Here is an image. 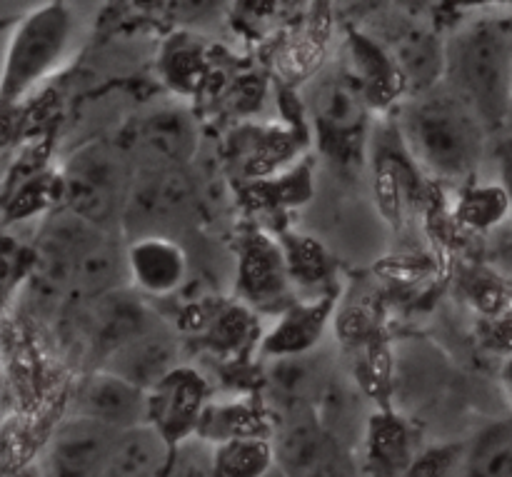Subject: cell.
I'll list each match as a JSON object with an SVG mask.
<instances>
[{
	"instance_id": "cell-1",
	"label": "cell",
	"mask_w": 512,
	"mask_h": 477,
	"mask_svg": "<svg viewBox=\"0 0 512 477\" xmlns=\"http://www.w3.org/2000/svg\"><path fill=\"white\" fill-rule=\"evenodd\" d=\"M443 85L475 113L488 133L510 120L512 30L503 20L480 18L445 43Z\"/></svg>"
},
{
	"instance_id": "cell-2",
	"label": "cell",
	"mask_w": 512,
	"mask_h": 477,
	"mask_svg": "<svg viewBox=\"0 0 512 477\" xmlns=\"http://www.w3.org/2000/svg\"><path fill=\"white\" fill-rule=\"evenodd\" d=\"M400 133L410 155L430 175L458 180L478 168L488 130L458 95L440 83L405 105Z\"/></svg>"
},
{
	"instance_id": "cell-3",
	"label": "cell",
	"mask_w": 512,
	"mask_h": 477,
	"mask_svg": "<svg viewBox=\"0 0 512 477\" xmlns=\"http://www.w3.org/2000/svg\"><path fill=\"white\" fill-rule=\"evenodd\" d=\"M73 35V15L50 3L30 13L10 40L3 70V95L15 98L43 80L65 58Z\"/></svg>"
},
{
	"instance_id": "cell-4",
	"label": "cell",
	"mask_w": 512,
	"mask_h": 477,
	"mask_svg": "<svg viewBox=\"0 0 512 477\" xmlns=\"http://www.w3.org/2000/svg\"><path fill=\"white\" fill-rule=\"evenodd\" d=\"M275 465L285 477H358L340 440L305 410L283 418L273 438Z\"/></svg>"
},
{
	"instance_id": "cell-5",
	"label": "cell",
	"mask_w": 512,
	"mask_h": 477,
	"mask_svg": "<svg viewBox=\"0 0 512 477\" xmlns=\"http://www.w3.org/2000/svg\"><path fill=\"white\" fill-rule=\"evenodd\" d=\"M208 410V385L193 368H175L148 390V428L173 445L198 435Z\"/></svg>"
},
{
	"instance_id": "cell-6",
	"label": "cell",
	"mask_w": 512,
	"mask_h": 477,
	"mask_svg": "<svg viewBox=\"0 0 512 477\" xmlns=\"http://www.w3.org/2000/svg\"><path fill=\"white\" fill-rule=\"evenodd\" d=\"M120 435L118 430L75 415L50 443L45 477H100Z\"/></svg>"
},
{
	"instance_id": "cell-7",
	"label": "cell",
	"mask_w": 512,
	"mask_h": 477,
	"mask_svg": "<svg viewBox=\"0 0 512 477\" xmlns=\"http://www.w3.org/2000/svg\"><path fill=\"white\" fill-rule=\"evenodd\" d=\"M75 408H78V418L95 420L105 428L128 433V430L148 425V390L108 370H98L78 390Z\"/></svg>"
},
{
	"instance_id": "cell-8",
	"label": "cell",
	"mask_w": 512,
	"mask_h": 477,
	"mask_svg": "<svg viewBox=\"0 0 512 477\" xmlns=\"http://www.w3.org/2000/svg\"><path fill=\"white\" fill-rule=\"evenodd\" d=\"M125 273L138 293L165 298L188 278V255L168 235H138L125 248Z\"/></svg>"
},
{
	"instance_id": "cell-9",
	"label": "cell",
	"mask_w": 512,
	"mask_h": 477,
	"mask_svg": "<svg viewBox=\"0 0 512 477\" xmlns=\"http://www.w3.org/2000/svg\"><path fill=\"white\" fill-rule=\"evenodd\" d=\"M175 355H178V348H175L173 335L163 325L155 323L153 328L113 350L103 360L100 370H108L143 390H153L165 375L178 368Z\"/></svg>"
},
{
	"instance_id": "cell-10",
	"label": "cell",
	"mask_w": 512,
	"mask_h": 477,
	"mask_svg": "<svg viewBox=\"0 0 512 477\" xmlns=\"http://www.w3.org/2000/svg\"><path fill=\"white\" fill-rule=\"evenodd\" d=\"M68 185L75 215L98 228L118 208L120 168L105 150H93L75 158Z\"/></svg>"
},
{
	"instance_id": "cell-11",
	"label": "cell",
	"mask_w": 512,
	"mask_h": 477,
	"mask_svg": "<svg viewBox=\"0 0 512 477\" xmlns=\"http://www.w3.org/2000/svg\"><path fill=\"white\" fill-rule=\"evenodd\" d=\"M140 148L158 170H178L198 145L193 118L178 108H163L140 125Z\"/></svg>"
},
{
	"instance_id": "cell-12",
	"label": "cell",
	"mask_w": 512,
	"mask_h": 477,
	"mask_svg": "<svg viewBox=\"0 0 512 477\" xmlns=\"http://www.w3.org/2000/svg\"><path fill=\"white\" fill-rule=\"evenodd\" d=\"M168 458L170 445L145 425L120 435L100 477H165Z\"/></svg>"
},
{
	"instance_id": "cell-13",
	"label": "cell",
	"mask_w": 512,
	"mask_h": 477,
	"mask_svg": "<svg viewBox=\"0 0 512 477\" xmlns=\"http://www.w3.org/2000/svg\"><path fill=\"white\" fill-rule=\"evenodd\" d=\"M458 477H512V418L488 425L470 440Z\"/></svg>"
},
{
	"instance_id": "cell-14",
	"label": "cell",
	"mask_w": 512,
	"mask_h": 477,
	"mask_svg": "<svg viewBox=\"0 0 512 477\" xmlns=\"http://www.w3.org/2000/svg\"><path fill=\"white\" fill-rule=\"evenodd\" d=\"M275 468L273 438L245 435L215 445V477H263Z\"/></svg>"
},
{
	"instance_id": "cell-15",
	"label": "cell",
	"mask_w": 512,
	"mask_h": 477,
	"mask_svg": "<svg viewBox=\"0 0 512 477\" xmlns=\"http://www.w3.org/2000/svg\"><path fill=\"white\" fill-rule=\"evenodd\" d=\"M400 70L405 78L418 85V93L435 88L443 80L445 65V45L435 43L433 35L428 33H410L405 35L395 50Z\"/></svg>"
},
{
	"instance_id": "cell-16",
	"label": "cell",
	"mask_w": 512,
	"mask_h": 477,
	"mask_svg": "<svg viewBox=\"0 0 512 477\" xmlns=\"http://www.w3.org/2000/svg\"><path fill=\"white\" fill-rule=\"evenodd\" d=\"M165 477H215V445L200 435L173 445Z\"/></svg>"
},
{
	"instance_id": "cell-17",
	"label": "cell",
	"mask_w": 512,
	"mask_h": 477,
	"mask_svg": "<svg viewBox=\"0 0 512 477\" xmlns=\"http://www.w3.org/2000/svg\"><path fill=\"white\" fill-rule=\"evenodd\" d=\"M323 310L315 305V308H305V310H295L293 315L285 318V323L275 330L273 340V350L278 353H298L303 350L305 345L313 343L315 338L320 335V328H323Z\"/></svg>"
},
{
	"instance_id": "cell-18",
	"label": "cell",
	"mask_w": 512,
	"mask_h": 477,
	"mask_svg": "<svg viewBox=\"0 0 512 477\" xmlns=\"http://www.w3.org/2000/svg\"><path fill=\"white\" fill-rule=\"evenodd\" d=\"M495 165H498L500 190H503L508 208L512 210V138H503L495 148Z\"/></svg>"
},
{
	"instance_id": "cell-19",
	"label": "cell",
	"mask_w": 512,
	"mask_h": 477,
	"mask_svg": "<svg viewBox=\"0 0 512 477\" xmlns=\"http://www.w3.org/2000/svg\"><path fill=\"white\" fill-rule=\"evenodd\" d=\"M505 385H508V393L512 398V358L508 360V365H505Z\"/></svg>"
},
{
	"instance_id": "cell-20",
	"label": "cell",
	"mask_w": 512,
	"mask_h": 477,
	"mask_svg": "<svg viewBox=\"0 0 512 477\" xmlns=\"http://www.w3.org/2000/svg\"><path fill=\"white\" fill-rule=\"evenodd\" d=\"M263 477H285L283 473H280V470H278V465H275V468L273 470H270V473L268 475H263Z\"/></svg>"
},
{
	"instance_id": "cell-21",
	"label": "cell",
	"mask_w": 512,
	"mask_h": 477,
	"mask_svg": "<svg viewBox=\"0 0 512 477\" xmlns=\"http://www.w3.org/2000/svg\"><path fill=\"white\" fill-rule=\"evenodd\" d=\"M510 118H512V105H510Z\"/></svg>"
}]
</instances>
